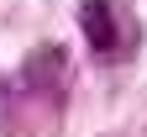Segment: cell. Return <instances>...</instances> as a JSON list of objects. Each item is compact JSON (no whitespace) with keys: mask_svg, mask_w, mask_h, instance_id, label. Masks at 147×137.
Wrapping results in <instances>:
<instances>
[{"mask_svg":"<svg viewBox=\"0 0 147 137\" xmlns=\"http://www.w3.org/2000/svg\"><path fill=\"white\" fill-rule=\"evenodd\" d=\"M79 27H84V42L95 48L100 58H105V53H116L121 27H116V11H110V0H84V5H79Z\"/></svg>","mask_w":147,"mask_h":137,"instance_id":"1","label":"cell"},{"mask_svg":"<svg viewBox=\"0 0 147 137\" xmlns=\"http://www.w3.org/2000/svg\"><path fill=\"white\" fill-rule=\"evenodd\" d=\"M63 69H68V58H63V48H37L32 58H26V90H58L63 85Z\"/></svg>","mask_w":147,"mask_h":137,"instance_id":"2","label":"cell"}]
</instances>
